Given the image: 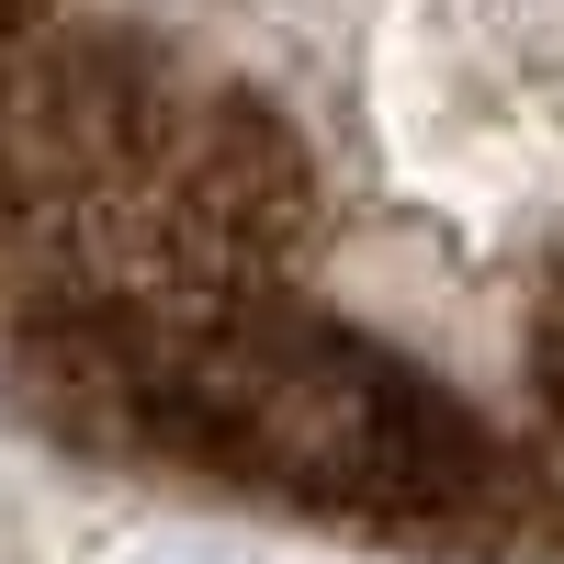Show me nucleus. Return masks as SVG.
Masks as SVG:
<instances>
[{
	"label": "nucleus",
	"instance_id": "obj_2",
	"mask_svg": "<svg viewBox=\"0 0 564 564\" xmlns=\"http://www.w3.org/2000/svg\"><path fill=\"white\" fill-rule=\"evenodd\" d=\"M0 564H124V520L102 497L57 486L45 463L0 452Z\"/></svg>",
	"mask_w": 564,
	"mask_h": 564
},
{
	"label": "nucleus",
	"instance_id": "obj_1",
	"mask_svg": "<svg viewBox=\"0 0 564 564\" xmlns=\"http://www.w3.org/2000/svg\"><path fill=\"white\" fill-rule=\"evenodd\" d=\"M0 238L79 271H564V0H0Z\"/></svg>",
	"mask_w": 564,
	"mask_h": 564
}]
</instances>
